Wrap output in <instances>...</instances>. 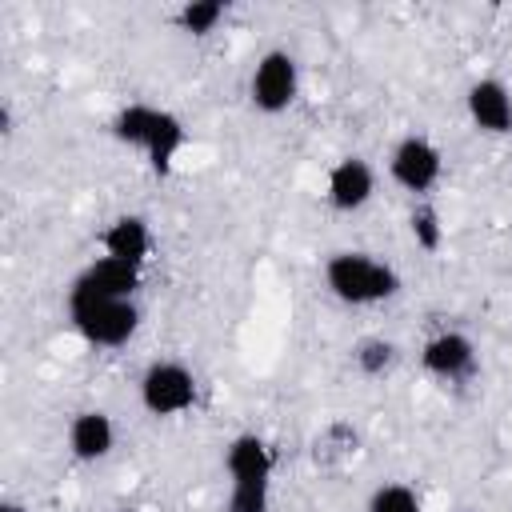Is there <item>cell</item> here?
<instances>
[{
  "label": "cell",
  "mask_w": 512,
  "mask_h": 512,
  "mask_svg": "<svg viewBox=\"0 0 512 512\" xmlns=\"http://www.w3.org/2000/svg\"><path fill=\"white\" fill-rule=\"evenodd\" d=\"M112 136L124 144V148H136L148 168L156 176H168L176 156L184 152V120L168 108H152V104H124L116 116H112Z\"/></svg>",
  "instance_id": "6da1fadb"
},
{
  "label": "cell",
  "mask_w": 512,
  "mask_h": 512,
  "mask_svg": "<svg viewBox=\"0 0 512 512\" xmlns=\"http://www.w3.org/2000/svg\"><path fill=\"white\" fill-rule=\"evenodd\" d=\"M228 500L224 512H268L272 500V448L256 432H240L224 448Z\"/></svg>",
  "instance_id": "7a4b0ae2"
},
{
  "label": "cell",
  "mask_w": 512,
  "mask_h": 512,
  "mask_svg": "<svg viewBox=\"0 0 512 512\" xmlns=\"http://www.w3.org/2000/svg\"><path fill=\"white\" fill-rule=\"evenodd\" d=\"M324 284L340 304L372 308L400 292V272L368 252H332L324 260Z\"/></svg>",
  "instance_id": "3957f363"
},
{
  "label": "cell",
  "mask_w": 512,
  "mask_h": 512,
  "mask_svg": "<svg viewBox=\"0 0 512 512\" xmlns=\"http://www.w3.org/2000/svg\"><path fill=\"white\" fill-rule=\"evenodd\" d=\"M68 320L96 348H124L140 332V308H136V300H108V296L68 292Z\"/></svg>",
  "instance_id": "277c9868"
},
{
  "label": "cell",
  "mask_w": 512,
  "mask_h": 512,
  "mask_svg": "<svg viewBox=\"0 0 512 512\" xmlns=\"http://www.w3.org/2000/svg\"><path fill=\"white\" fill-rule=\"evenodd\" d=\"M296 96H300V64H296V56L284 52V48H268L256 60L252 76H248L252 108L264 112V116H280V112H288L296 104Z\"/></svg>",
  "instance_id": "5b68a950"
},
{
  "label": "cell",
  "mask_w": 512,
  "mask_h": 512,
  "mask_svg": "<svg viewBox=\"0 0 512 512\" xmlns=\"http://www.w3.org/2000/svg\"><path fill=\"white\" fill-rule=\"evenodd\" d=\"M388 176L412 192L416 200H428V192L440 184L444 176V152L424 136V132H408L392 144L388 152Z\"/></svg>",
  "instance_id": "8992f818"
},
{
  "label": "cell",
  "mask_w": 512,
  "mask_h": 512,
  "mask_svg": "<svg viewBox=\"0 0 512 512\" xmlns=\"http://www.w3.org/2000/svg\"><path fill=\"white\" fill-rule=\"evenodd\" d=\"M140 404L160 420L184 416L196 404V376L180 360H152L140 376Z\"/></svg>",
  "instance_id": "52a82bcc"
},
{
  "label": "cell",
  "mask_w": 512,
  "mask_h": 512,
  "mask_svg": "<svg viewBox=\"0 0 512 512\" xmlns=\"http://www.w3.org/2000/svg\"><path fill=\"white\" fill-rule=\"evenodd\" d=\"M420 368H424L428 376L444 380V384H456V380L472 376V368H476V344H472L464 332L444 328V332H436V336L424 340V348H420Z\"/></svg>",
  "instance_id": "ba28073f"
},
{
  "label": "cell",
  "mask_w": 512,
  "mask_h": 512,
  "mask_svg": "<svg viewBox=\"0 0 512 512\" xmlns=\"http://www.w3.org/2000/svg\"><path fill=\"white\" fill-rule=\"evenodd\" d=\"M376 192V172L364 156H344L328 168V180H324V200L336 208V212H360Z\"/></svg>",
  "instance_id": "9c48e42d"
},
{
  "label": "cell",
  "mask_w": 512,
  "mask_h": 512,
  "mask_svg": "<svg viewBox=\"0 0 512 512\" xmlns=\"http://www.w3.org/2000/svg\"><path fill=\"white\" fill-rule=\"evenodd\" d=\"M464 108H468V120L480 132H488V136H508L512 132V88L504 80L480 76L476 84H468Z\"/></svg>",
  "instance_id": "30bf717a"
},
{
  "label": "cell",
  "mask_w": 512,
  "mask_h": 512,
  "mask_svg": "<svg viewBox=\"0 0 512 512\" xmlns=\"http://www.w3.org/2000/svg\"><path fill=\"white\" fill-rule=\"evenodd\" d=\"M140 288V268L132 264H120L112 256H96L76 280L68 292H80V296H108V300H132Z\"/></svg>",
  "instance_id": "8fae6325"
},
{
  "label": "cell",
  "mask_w": 512,
  "mask_h": 512,
  "mask_svg": "<svg viewBox=\"0 0 512 512\" xmlns=\"http://www.w3.org/2000/svg\"><path fill=\"white\" fill-rule=\"evenodd\" d=\"M116 448V428H112V416L100 412V408H84L68 420V452L72 460H84V464H96L104 460L108 452Z\"/></svg>",
  "instance_id": "7c38bea8"
},
{
  "label": "cell",
  "mask_w": 512,
  "mask_h": 512,
  "mask_svg": "<svg viewBox=\"0 0 512 512\" xmlns=\"http://www.w3.org/2000/svg\"><path fill=\"white\" fill-rule=\"evenodd\" d=\"M100 248L104 256L120 260V264H132V268H144L148 252H152V228L144 216H116L104 236H100Z\"/></svg>",
  "instance_id": "4fadbf2b"
},
{
  "label": "cell",
  "mask_w": 512,
  "mask_h": 512,
  "mask_svg": "<svg viewBox=\"0 0 512 512\" xmlns=\"http://www.w3.org/2000/svg\"><path fill=\"white\" fill-rule=\"evenodd\" d=\"M224 16H228V4H224V0H188V4L176 8L172 24H176L184 36H212Z\"/></svg>",
  "instance_id": "5bb4252c"
},
{
  "label": "cell",
  "mask_w": 512,
  "mask_h": 512,
  "mask_svg": "<svg viewBox=\"0 0 512 512\" xmlns=\"http://www.w3.org/2000/svg\"><path fill=\"white\" fill-rule=\"evenodd\" d=\"M408 232L416 240L420 252H440L444 248V220H440V208L432 200H416L412 212H408Z\"/></svg>",
  "instance_id": "9a60e30c"
},
{
  "label": "cell",
  "mask_w": 512,
  "mask_h": 512,
  "mask_svg": "<svg viewBox=\"0 0 512 512\" xmlns=\"http://www.w3.org/2000/svg\"><path fill=\"white\" fill-rule=\"evenodd\" d=\"M352 364H356L368 380H376V376H384V372L396 364V344L384 340V336H360V340L352 344Z\"/></svg>",
  "instance_id": "2e32d148"
},
{
  "label": "cell",
  "mask_w": 512,
  "mask_h": 512,
  "mask_svg": "<svg viewBox=\"0 0 512 512\" xmlns=\"http://www.w3.org/2000/svg\"><path fill=\"white\" fill-rule=\"evenodd\" d=\"M364 512H424V508H420L416 488H408V484H380V488H372Z\"/></svg>",
  "instance_id": "e0dca14e"
},
{
  "label": "cell",
  "mask_w": 512,
  "mask_h": 512,
  "mask_svg": "<svg viewBox=\"0 0 512 512\" xmlns=\"http://www.w3.org/2000/svg\"><path fill=\"white\" fill-rule=\"evenodd\" d=\"M0 512H24V508H20L16 500H4V504H0Z\"/></svg>",
  "instance_id": "ac0fdd59"
},
{
  "label": "cell",
  "mask_w": 512,
  "mask_h": 512,
  "mask_svg": "<svg viewBox=\"0 0 512 512\" xmlns=\"http://www.w3.org/2000/svg\"><path fill=\"white\" fill-rule=\"evenodd\" d=\"M124 512H140V508H124Z\"/></svg>",
  "instance_id": "d6986e66"
}]
</instances>
